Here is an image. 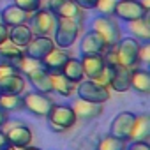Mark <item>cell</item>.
Returning a JSON list of instances; mask_svg holds the SVG:
<instances>
[{
  "mask_svg": "<svg viewBox=\"0 0 150 150\" xmlns=\"http://www.w3.org/2000/svg\"><path fill=\"white\" fill-rule=\"evenodd\" d=\"M148 138H150V117L146 113H139L134 118L129 141H148Z\"/></svg>",
  "mask_w": 150,
  "mask_h": 150,
  "instance_id": "cell-22",
  "label": "cell"
},
{
  "mask_svg": "<svg viewBox=\"0 0 150 150\" xmlns=\"http://www.w3.org/2000/svg\"><path fill=\"white\" fill-rule=\"evenodd\" d=\"M55 48V42L51 37L48 35H34L30 39V42L23 48V53L30 58H35V60H41L42 57H46L51 50Z\"/></svg>",
  "mask_w": 150,
  "mask_h": 150,
  "instance_id": "cell-14",
  "label": "cell"
},
{
  "mask_svg": "<svg viewBox=\"0 0 150 150\" xmlns=\"http://www.w3.org/2000/svg\"><path fill=\"white\" fill-rule=\"evenodd\" d=\"M13 4L18 6L20 9H23L25 13L32 14V13H35L37 9L42 7V0H13Z\"/></svg>",
  "mask_w": 150,
  "mask_h": 150,
  "instance_id": "cell-30",
  "label": "cell"
},
{
  "mask_svg": "<svg viewBox=\"0 0 150 150\" xmlns=\"http://www.w3.org/2000/svg\"><path fill=\"white\" fill-rule=\"evenodd\" d=\"M46 9L55 18H72V20H80V21H83L85 18V11L74 0H48Z\"/></svg>",
  "mask_w": 150,
  "mask_h": 150,
  "instance_id": "cell-9",
  "label": "cell"
},
{
  "mask_svg": "<svg viewBox=\"0 0 150 150\" xmlns=\"http://www.w3.org/2000/svg\"><path fill=\"white\" fill-rule=\"evenodd\" d=\"M32 37H34V34H32L28 23H21V25L9 27V37H7V41H11L13 44L20 46V48H25L30 42Z\"/></svg>",
  "mask_w": 150,
  "mask_h": 150,
  "instance_id": "cell-25",
  "label": "cell"
},
{
  "mask_svg": "<svg viewBox=\"0 0 150 150\" xmlns=\"http://www.w3.org/2000/svg\"><path fill=\"white\" fill-rule=\"evenodd\" d=\"M148 11H145L141 7V4L138 0H117L115 4V9H113V16L117 20H122V21H134V20H139L143 16H146Z\"/></svg>",
  "mask_w": 150,
  "mask_h": 150,
  "instance_id": "cell-10",
  "label": "cell"
},
{
  "mask_svg": "<svg viewBox=\"0 0 150 150\" xmlns=\"http://www.w3.org/2000/svg\"><path fill=\"white\" fill-rule=\"evenodd\" d=\"M6 145H7V138H6L4 131L0 129V148H2V146H6Z\"/></svg>",
  "mask_w": 150,
  "mask_h": 150,
  "instance_id": "cell-38",
  "label": "cell"
},
{
  "mask_svg": "<svg viewBox=\"0 0 150 150\" xmlns=\"http://www.w3.org/2000/svg\"><path fill=\"white\" fill-rule=\"evenodd\" d=\"M55 25H57V18L44 7L37 9L28 18V27H30L34 35H48V37H51V34L55 30Z\"/></svg>",
  "mask_w": 150,
  "mask_h": 150,
  "instance_id": "cell-8",
  "label": "cell"
},
{
  "mask_svg": "<svg viewBox=\"0 0 150 150\" xmlns=\"http://www.w3.org/2000/svg\"><path fill=\"white\" fill-rule=\"evenodd\" d=\"M0 23H2V14H0Z\"/></svg>",
  "mask_w": 150,
  "mask_h": 150,
  "instance_id": "cell-42",
  "label": "cell"
},
{
  "mask_svg": "<svg viewBox=\"0 0 150 150\" xmlns=\"http://www.w3.org/2000/svg\"><path fill=\"white\" fill-rule=\"evenodd\" d=\"M18 150H41V148H37V146H34V145H27V146H23V148H18Z\"/></svg>",
  "mask_w": 150,
  "mask_h": 150,
  "instance_id": "cell-40",
  "label": "cell"
},
{
  "mask_svg": "<svg viewBox=\"0 0 150 150\" xmlns=\"http://www.w3.org/2000/svg\"><path fill=\"white\" fill-rule=\"evenodd\" d=\"M7 37H9V27L4 25V23H0V44L6 42Z\"/></svg>",
  "mask_w": 150,
  "mask_h": 150,
  "instance_id": "cell-36",
  "label": "cell"
},
{
  "mask_svg": "<svg viewBox=\"0 0 150 150\" xmlns=\"http://www.w3.org/2000/svg\"><path fill=\"white\" fill-rule=\"evenodd\" d=\"M74 2H76L83 11H90V9H96L99 0H74Z\"/></svg>",
  "mask_w": 150,
  "mask_h": 150,
  "instance_id": "cell-35",
  "label": "cell"
},
{
  "mask_svg": "<svg viewBox=\"0 0 150 150\" xmlns=\"http://www.w3.org/2000/svg\"><path fill=\"white\" fill-rule=\"evenodd\" d=\"M46 118L53 132H65L72 129L78 122V117L72 111L71 104H53Z\"/></svg>",
  "mask_w": 150,
  "mask_h": 150,
  "instance_id": "cell-3",
  "label": "cell"
},
{
  "mask_svg": "<svg viewBox=\"0 0 150 150\" xmlns=\"http://www.w3.org/2000/svg\"><path fill=\"white\" fill-rule=\"evenodd\" d=\"M2 131H4V134L7 138V143L16 146V148H23L27 145H32V141H34L32 129L21 120L7 118V122L2 125Z\"/></svg>",
  "mask_w": 150,
  "mask_h": 150,
  "instance_id": "cell-5",
  "label": "cell"
},
{
  "mask_svg": "<svg viewBox=\"0 0 150 150\" xmlns=\"http://www.w3.org/2000/svg\"><path fill=\"white\" fill-rule=\"evenodd\" d=\"M110 90L118 92V94L131 90V69L122 67V65L113 67V74L110 80Z\"/></svg>",
  "mask_w": 150,
  "mask_h": 150,
  "instance_id": "cell-20",
  "label": "cell"
},
{
  "mask_svg": "<svg viewBox=\"0 0 150 150\" xmlns=\"http://www.w3.org/2000/svg\"><path fill=\"white\" fill-rule=\"evenodd\" d=\"M148 60H150V46H148V42H141L139 62H141V64H148Z\"/></svg>",
  "mask_w": 150,
  "mask_h": 150,
  "instance_id": "cell-33",
  "label": "cell"
},
{
  "mask_svg": "<svg viewBox=\"0 0 150 150\" xmlns=\"http://www.w3.org/2000/svg\"><path fill=\"white\" fill-rule=\"evenodd\" d=\"M0 14H2V23L7 25V27H14V25L28 23V18H30L28 13H25L23 9H20V7L14 6V4L6 6L2 11H0Z\"/></svg>",
  "mask_w": 150,
  "mask_h": 150,
  "instance_id": "cell-23",
  "label": "cell"
},
{
  "mask_svg": "<svg viewBox=\"0 0 150 150\" xmlns=\"http://www.w3.org/2000/svg\"><path fill=\"white\" fill-rule=\"evenodd\" d=\"M62 74L71 81V83H74V85H78L80 81H83L85 80V74H83V69H81V62H80V58H76V57H69L67 58V62L64 64V67H62Z\"/></svg>",
  "mask_w": 150,
  "mask_h": 150,
  "instance_id": "cell-24",
  "label": "cell"
},
{
  "mask_svg": "<svg viewBox=\"0 0 150 150\" xmlns=\"http://www.w3.org/2000/svg\"><path fill=\"white\" fill-rule=\"evenodd\" d=\"M138 2L141 4V7H143L145 11H148V13H150V0H138Z\"/></svg>",
  "mask_w": 150,
  "mask_h": 150,
  "instance_id": "cell-39",
  "label": "cell"
},
{
  "mask_svg": "<svg viewBox=\"0 0 150 150\" xmlns=\"http://www.w3.org/2000/svg\"><path fill=\"white\" fill-rule=\"evenodd\" d=\"M131 88L141 96L150 94V72L145 67H134L131 69Z\"/></svg>",
  "mask_w": 150,
  "mask_h": 150,
  "instance_id": "cell-21",
  "label": "cell"
},
{
  "mask_svg": "<svg viewBox=\"0 0 150 150\" xmlns=\"http://www.w3.org/2000/svg\"><path fill=\"white\" fill-rule=\"evenodd\" d=\"M80 62H81V69H83V74H85L87 80H96L103 72V69L106 67L103 55H96V53L81 55Z\"/></svg>",
  "mask_w": 150,
  "mask_h": 150,
  "instance_id": "cell-19",
  "label": "cell"
},
{
  "mask_svg": "<svg viewBox=\"0 0 150 150\" xmlns=\"http://www.w3.org/2000/svg\"><path fill=\"white\" fill-rule=\"evenodd\" d=\"M125 146H127L125 139H120V138H117V136L108 132L106 136H103L97 141L96 150H125Z\"/></svg>",
  "mask_w": 150,
  "mask_h": 150,
  "instance_id": "cell-28",
  "label": "cell"
},
{
  "mask_svg": "<svg viewBox=\"0 0 150 150\" xmlns=\"http://www.w3.org/2000/svg\"><path fill=\"white\" fill-rule=\"evenodd\" d=\"M27 83H30L34 87V90L37 92H42V94H51V74L46 72L41 67H35L32 71H28L27 74H23Z\"/></svg>",
  "mask_w": 150,
  "mask_h": 150,
  "instance_id": "cell-17",
  "label": "cell"
},
{
  "mask_svg": "<svg viewBox=\"0 0 150 150\" xmlns=\"http://www.w3.org/2000/svg\"><path fill=\"white\" fill-rule=\"evenodd\" d=\"M134 118H136V113H132V111H120V113H117L115 118L110 124V134L129 141Z\"/></svg>",
  "mask_w": 150,
  "mask_h": 150,
  "instance_id": "cell-11",
  "label": "cell"
},
{
  "mask_svg": "<svg viewBox=\"0 0 150 150\" xmlns=\"http://www.w3.org/2000/svg\"><path fill=\"white\" fill-rule=\"evenodd\" d=\"M72 111L76 113L78 118H83V120H90V118H97L104 113V104H99V103H90V101H85V99H74L72 104H71Z\"/></svg>",
  "mask_w": 150,
  "mask_h": 150,
  "instance_id": "cell-16",
  "label": "cell"
},
{
  "mask_svg": "<svg viewBox=\"0 0 150 150\" xmlns=\"http://www.w3.org/2000/svg\"><path fill=\"white\" fill-rule=\"evenodd\" d=\"M111 74H113V67L106 65V67L103 69V72L99 74V76H97L94 81H97L99 85H103V87H108V88H110V80H111Z\"/></svg>",
  "mask_w": 150,
  "mask_h": 150,
  "instance_id": "cell-32",
  "label": "cell"
},
{
  "mask_svg": "<svg viewBox=\"0 0 150 150\" xmlns=\"http://www.w3.org/2000/svg\"><path fill=\"white\" fill-rule=\"evenodd\" d=\"M21 99H23V110H27L30 115L39 117V118H46L51 106L55 104L51 99V94H42L37 90L23 92Z\"/></svg>",
  "mask_w": 150,
  "mask_h": 150,
  "instance_id": "cell-6",
  "label": "cell"
},
{
  "mask_svg": "<svg viewBox=\"0 0 150 150\" xmlns=\"http://www.w3.org/2000/svg\"><path fill=\"white\" fill-rule=\"evenodd\" d=\"M7 118H9V113H7V111H4L2 108H0V129H2V125L7 122Z\"/></svg>",
  "mask_w": 150,
  "mask_h": 150,
  "instance_id": "cell-37",
  "label": "cell"
},
{
  "mask_svg": "<svg viewBox=\"0 0 150 150\" xmlns=\"http://www.w3.org/2000/svg\"><path fill=\"white\" fill-rule=\"evenodd\" d=\"M92 30H96L97 34H101V37L106 41L108 48L115 46L122 39L120 23H118V20L113 14H97L92 20Z\"/></svg>",
  "mask_w": 150,
  "mask_h": 150,
  "instance_id": "cell-4",
  "label": "cell"
},
{
  "mask_svg": "<svg viewBox=\"0 0 150 150\" xmlns=\"http://www.w3.org/2000/svg\"><path fill=\"white\" fill-rule=\"evenodd\" d=\"M69 57H71V53H69L67 50L55 46L46 57L41 58V65H42V69H44L46 72H50V74H60V72H62V67H64V64L67 62Z\"/></svg>",
  "mask_w": 150,
  "mask_h": 150,
  "instance_id": "cell-15",
  "label": "cell"
},
{
  "mask_svg": "<svg viewBox=\"0 0 150 150\" xmlns=\"http://www.w3.org/2000/svg\"><path fill=\"white\" fill-rule=\"evenodd\" d=\"M27 80L20 72H11L0 76V96H21L27 92Z\"/></svg>",
  "mask_w": 150,
  "mask_h": 150,
  "instance_id": "cell-12",
  "label": "cell"
},
{
  "mask_svg": "<svg viewBox=\"0 0 150 150\" xmlns=\"http://www.w3.org/2000/svg\"><path fill=\"white\" fill-rule=\"evenodd\" d=\"M0 108L7 113L23 110V99L21 96H0Z\"/></svg>",
  "mask_w": 150,
  "mask_h": 150,
  "instance_id": "cell-29",
  "label": "cell"
},
{
  "mask_svg": "<svg viewBox=\"0 0 150 150\" xmlns=\"http://www.w3.org/2000/svg\"><path fill=\"white\" fill-rule=\"evenodd\" d=\"M81 23L80 20H72V18H57L55 30L51 34V39L57 48L69 50L74 46V42L78 41L80 32H81Z\"/></svg>",
  "mask_w": 150,
  "mask_h": 150,
  "instance_id": "cell-1",
  "label": "cell"
},
{
  "mask_svg": "<svg viewBox=\"0 0 150 150\" xmlns=\"http://www.w3.org/2000/svg\"><path fill=\"white\" fill-rule=\"evenodd\" d=\"M76 90V85L71 83L64 74H51V94H57L60 97H71Z\"/></svg>",
  "mask_w": 150,
  "mask_h": 150,
  "instance_id": "cell-27",
  "label": "cell"
},
{
  "mask_svg": "<svg viewBox=\"0 0 150 150\" xmlns=\"http://www.w3.org/2000/svg\"><path fill=\"white\" fill-rule=\"evenodd\" d=\"M129 32H131V37L138 39L139 42H150V21H148V14L139 18V20H134V21H129Z\"/></svg>",
  "mask_w": 150,
  "mask_h": 150,
  "instance_id": "cell-26",
  "label": "cell"
},
{
  "mask_svg": "<svg viewBox=\"0 0 150 150\" xmlns=\"http://www.w3.org/2000/svg\"><path fill=\"white\" fill-rule=\"evenodd\" d=\"M115 4H117V0H99L96 6V11L99 14H113Z\"/></svg>",
  "mask_w": 150,
  "mask_h": 150,
  "instance_id": "cell-31",
  "label": "cell"
},
{
  "mask_svg": "<svg viewBox=\"0 0 150 150\" xmlns=\"http://www.w3.org/2000/svg\"><path fill=\"white\" fill-rule=\"evenodd\" d=\"M108 48L106 41L101 37V34H97L96 30H88L85 32V35L81 37L80 41V51L81 55H87V53H96V55H103L104 50Z\"/></svg>",
  "mask_w": 150,
  "mask_h": 150,
  "instance_id": "cell-18",
  "label": "cell"
},
{
  "mask_svg": "<svg viewBox=\"0 0 150 150\" xmlns=\"http://www.w3.org/2000/svg\"><path fill=\"white\" fill-rule=\"evenodd\" d=\"M125 150H150V145L148 141H131L127 143Z\"/></svg>",
  "mask_w": 150,
  "mask_h": 150,
  "instance_id": "cell-34",
  "label": "cell"
},
{
  "mask_svg": "<svg viewBox=\"0 0 150 150\" xmlns=\"http://www.w3.org/2000/svg\"><path fill=\"white\" fill-rule=\"evenodd\" d=\"M23 48L13 44L11 41H6L0 44V67H7L13 69L14 72H18V65L20 60L23 58Z\"/></svg>",
  "mask_w": 150,
  "mask_h": 150,
  "instance_id": "cell-13",
  "label": "cell"
},
{
  "mask_svg": "<svg viewBox=\"0 0 150 150\" xmlns=\"http://www.w3.org/2000/svg\"><path fill=\"white\" fill-rule=\"evenodd\" d=\"M0 150H18V148H16V146H13V145H9V143H7V145H6V146H2V148H0Z\"/></svg>",
  "mask_w": 150,
  "mask_h": 150,
  "instance_id": "cell-41",
  "label": "cell"
},
{
  "mask_svg": "<svg viewBox=\"0 0 150 150\" xmlns=\"http://www.w3.org/2000/svg\"><path fill=\"white\" fill-rule=\"evenodd\" d=\"M139 50H141V42L134 37H124L115 44V53H117V60L118 65L127 67V69H134L139 67Z\"/></svg>",
  "mask_w": 150,
  "mask_h": 150,
  "instance_id": "cell-2",
  "label": "cell"
},
{
  "mask_svg": "<svg viewBox=\"0 0 150 150\" xmlns=\"http://www.w3.org/2000/svg\"><path fill=\"white\" fill-rule=\"evenodd\" d=\"M74 92H76V96L80 99H85L90 103H99V104H104L111 99V90L108 87H103L97 81L87 80V78L76 85V90Z\"/></svg>",
  "mask_w": 150,
  "mask_h": 150,
  "instance_id": "cell-7",
  "label": "cell"
}]
</instances>
